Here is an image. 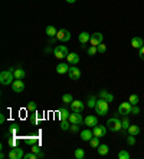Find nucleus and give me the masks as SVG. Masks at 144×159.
<instances>
[{"instance_id":"f257e3e1","label":"nucleus","mask_w":144,"mask_h":159,"mask_svg":"<svg viewBox=\"0 0 144 159\" xmlns=\"http://www.w3.org/2000/svg\"><path fill=\"white\" fill-rule=\"evenodd\" d=\"M14 73L13 70H3L2 73H0V83L3 85V86H7V85H12L14 82Z\"/></svg>"},{"instance_id":"f03ea898","label":"nucleus","mask_w":144,"mask_h":159,"mask_svg":"<svg viewBox=\"0 0 144 159\" xmlns=\"http://www.w3.org/2000/svg\"><path fill=\"white\" fill-rule=\"evenodd\" d=\"M105 126H107V129L111 132H120L121 129H123V123H121V121L118 117H111V119L107 121Z\"/></svg>"},{"instance_id":"7ed1b4c3","label":"nucleus","mask_w":144,"mask_h":159,"mask_svg":"<svg viewBox=\"0 0 144 159\" xmlns=\"http://www.w3.org/2000/svg\"><path fill=\"white\" fill-rule=\"evenodd\" d=\"M95 113L97 115H100V116H104L108 113V102H107L105 99H100V100H97V105H95Z\"/></svg>"},{"instance_id":"20e7f679","label":"nucleus","mask_w":144,"mask_h":159,"mask_svg":"<svg viewBox=\"0 0 144 159\" xmlns=\"http://www.w3.org/2000/svg\"><path fill=\"white\" fill-rule=\"evenodd\" d=\"M53 55H55L56 59L62 60V59H65V57L69 55V50H68L66 46H56L55 47V50H53Z\"/></svg>"},{"instance_id":"39448f33","label":"nucleus","mask_w":144,"mask_h":159,"mask_svg":"<svg viewBox=\"0 0 144 159\" xmlns=\"http://www.w3.org/2000/svg\"><path fill=\"white\" fill-rule=\"evenodd\" d=\"M56 39L59 42H68L71 39V33L66 29H59L58 30V34H56Z\"/></svg>"},{"instance_id":"423d86ee","label":"nucleus","mask_w":144,"mask_h":159,"mask_svg":"<svg viewBox=\"0 0 144 159\" xmlns=\"http://www.w3.org/2000/svg\"><path fill=\"white\" fill-rule=\"evenodd\" d=\"M131 108H133V105L130 102H123V103H120V106H118V113L120 115H130L131 113Z\"/></svg>"},{"instance_id":"0eeeda50","label":"nucleus","mask_w":144,"mask_h":159,"mask_svg":"<svg viewBox=\"0 0 144 159\" xmlns=\"http://www.w3.org/2000/svg\"><path fill=\"white\" fill-rule=\"evenodd\" d=\"M102 40H104V34L100 32H97V33H94V34H91L89 43H91V46H98V45L102 43Z\"/></svg>"},{"instance_id":"6e6552de","label":"nucleus","mask_w":144,"mask_h":159,"mask_svg":"<svg viewBox=\"0 0 144 159\" xmlns=\"http://www.w3.org/2000/svg\"><path fill=\"white\" fill-rule=\"evenodd\" d=\"M23 156H25L23 150L20 148H16V146H13V149L9 152V159H22Z\"/></svg>"},{"instance_id":"1a4fd4ad","label":"nucleus","mask_w":144,"mask_h":159,"mask_svg":"<svg viewBox=\"0 0 144 159\" xmlns=\"http://www.w3.org/2000/svg\"><path fill=\"white\" fill-rule=\"evenodd\" d=\"M12 90L16 93H22L25 90V83L20 79H14V82L12 83Z\"/></svg>"},{"instance_id":"9d476101","label":"nucleus","mask_w":144,"mask_h":159,"mask_svg":"<svg viewBox=\"0 0 144 159\" xmlns=\"http://www.w3.org/2000/svg\"><path fill=\"white\" fill-rule=\"evenodd\" d=\"M68 76L71 78V80H78L81 78V70L78 69L77 66L74 65L72 67H69V72H68Z\"/></svg>"},{"instance_id":"9b49d317","label":"nucleus","mask_w":144,"mask_h":159,"mask_svg":"<svg viewBox=\"0 0 144 159\" xmlns=\"http://www.w3.org/2000/svg\"><path fill=\"white\" fill-rule=\"evenodd\" d=\"M84 123H85V126H89L92 129L95 125H98V117H97L95 115H88V116L84 119Z\"/></svg>"},{"instance_id":"f8f14e48","label":"nucleus","mask_w":144,"mask_h":159,"mask_svg":"<svg viewBox=\"0 0 144 159\" xmlns=\"http://www.w3.org/2000/svg\"><path fill=\"white\" fill-rule=\"evenodd\" d=\"M92 132H94V136L102 138V136H105V133H107V126H102V125H95V126L92 128Z\"/></svg>"},{"instance_id":"ddd939ff","label":"nucleus","mask_w":144,"mask_h":159,"mask_svg":"<svg viewBox=\"0 0 144 159\" xmlns=\"http://www.w3.org/2000/svg\"><path fill=\"white\" fill-rule=\"evenodd\" d=\"M69 122L71 123H78V125L84 123V117L81 116V112H72L69 115Z\"/></svg>"},{"instance_id":"4468645a","label":"nucleus","mask_w":144,"mask_h":159,"mask_svg":"<svg viewBox=\"0 0 144 159\" xmlns=\"http://www.w3.org/2000/svg\"><path fill=\"white\" fill-rule=\"evenodd\" d=\"M71 109H72V112H82L85 109V105L81 100H74L71 103Z\"/></svg>"},{"instance_id":"2eb2a0df","label":"nucleus","mask_w":144,"mask_h":159,"mask_svg":"<svg viewBox=\"0 0 144 159\" xmlns=\"http://www.w3.org/2000/svg\"><path fill=\"white\" fill-rule=\"evenodd\" d=\"M91 138H94V132H92L91 128H88V129H84L81 132V139L85 140V142H89Z\"/></svg>"},{"instance_id":"dca6fc26","label":"nucleus","mask_w":144,"mask_h":159,"mask_svg":"<svg viewBox=\"0 0 144 159\" xmlns=\"http://www.w3.org/2000/svg\"><path fill=\"white\" fill-rule=\"evenodd\" d=\"M89 39H91V34L88 32H81L79 34H78V40H79V43L81 45H85V43L89 42Z\"/></svg>"},{"instance_id":"f3484780","label":"nucleus","mask_w":144,"mask_h":159,"mask_svg":"<svg viewBox=\"0 0 144 159\" xmlns=\"http://www.w3.org/2000/svg\"><path fill=\"white\" fill-rule=\"evenodd\" d=\"M55 69H56V73L63 75V73H68L69 72V66H68V63H59Z\"/></svg>"},{"instance_id":"a211bd4d","label":"nucleus","mask_w":144,"mask_h":159,"mask_svg":"<svg viewBox=\"0 0 144 159\" xmlns=\"http://www.w3.org/2000/svg\"><path fill=\"white\" fill-rule=\"evenodd\" d=\"M66 62L68 63H71V65H78L79 56H78L77 53H71V52H69V55L66 56Z\"/></svg>"},{"instance_id":"6ab92c4d","label":"nucleus","mask_w":144,"mask_h":159,"mask_svg":"<svg viewBox=\"0 0 144 159\" xmlns=\"http://www.w3.org/2000/svg\"><path fill=\"white\" fill-rule=\"evenodd\" d=\"M100 98H101V99H105V100H107L108 103L114 100V96H112L111 93H108V92H107L105 89H102V90L100 92Z\"/></svg>"},{"instance_id":"aec40b11","label":"nucleus","mask_w":144,"mask_h":159,"mask_svg":"<svg viewBox=\"0 0 144 159\" xmlns=\"http://www.w3.org/2000/svg\"><path fill=\"white\" fill-rule=\"evenodd\" d=\"M131 46L134 49H140L141 46H144V42L141 38H133L131 39Z\"/></svg>"},{"instance_id":"412c9836","label":"nucleus","mask_w":144,"mask_h":159,"mask_svg":"<svg viewBox=\"0 0 144 159\" xmlns=\"http://www.w3.org/2000/svg\"><path fill=\"white\" fill-rule=\"evenodd\" d=\"M58 113H59V119H61V121H66V119H69V115H71L66 108H61Z\"/></svg>"},{"instance_id":"4be33fe9","label":"nucleus","mask_w":144,"mask_h":159,"mask_svg":"<svg viewBox=\"0 0 144 159\" xmlns=\"http://www.w3.org/2000/svg\"><path fill=\"white\" fill-rule=\"evenodd\" d=\"M97 152H98L101 156H104V155H107L110 152V148H108V145H105V143H102V145L100 143V146L97 148Z\"/></svg>"},{"instance_id":"5701e85b","label":"nucleus","mask_w":144,"mask_h":159,"mask_svg":"<svg viewBox=\"0 0 144 159\" xmlns=\"http://www.w3.org/2000/svg\"><path fill=\"white\" fill-rule=\"evenodd\" d=\"M127 132H128V135L137 136L140 133V126H138V125H130V128L127 129Z\"/></svg>"},{"instance_id":"b1692460","label":"nucleus","mask_w":144,"mask_h":159,"mask_svg":"<svg viewBox=\"0 0 144 159\" xmlns=\"http://www.w3.org/2000/svg\"><path fill=\"white\" fill-rule=\"evenodd\" d=\"M45 33L48 34L49 38H53V36H56V34H58V30L53 27V26L49 24V26H46V29H45Z\"/></svg>"},{"instance_id":"393cba45","label":"nucleus","mask_w":144,"mask_h":159,"mask_svg":"<svg viewBox=\"0 0 144 159\" xmlns=\"http://www.w3.org/2000/svg\"><path fill=\"white\" fill-rule=\"evenodd\" d=\"M10 70H13V73H14V78H16V79H23L25 78V75H26V73H25V70L23 69H10Z\"/></svg>"},{"instance_id":"a878e982","label":"nucleus","mask_w":144,"mask_h":159,"mask_svg":"<svg viewBox=\"0 0 144 159\" xmlns=\"http://www.w3.org/2000/svg\"><path fill=\"white\" fill-rule=\"evenodd\" d=\"M75 158L77 159H84L85 158V150L82 149V148H78V149H75Z\"/></svg>"},{"instance_id":"bb28decb","label":"nucleus","mask_w":144,"mask_h":159,"mask_svg":"<svg viewBox=\"0 0 144 159\" xmlns=\"http://www.w3.org/2000/svg\"><path fill=\"white\" fill-rule=\"evenodd\" d=\"M89 145H91L92 148H98V146H100V138H98V136L91 138V140H89Z\"/></svg>"},{"instance_id":"cd10ccee","label":"nucleus","mask_w":144,"mask_h":159,"mask_svg":"<svg viewBox=\"0 0 144 159\" xmlns=\"http://www.w3.org/2000/svg\"><path fill=\"white\" fill-rule=\"evenodd\" d=\"M71 128V122H69V119H66V121H61V129L62 131H68Z\"/></svg>"},{"instance_id":"c85d7f7f","label":"nucleus","mask_w":144,"mask_h":159,"mask_svg":"<svg viewBox=\"0 0 144 159\" xmlns=\"http://www.w3.org/2000/svg\"><path fill=\"white\" fill-rule=\"evenodd\" d=\"M62 102H63V103H69V105H71V103L74 102V98H72V95L65 93V95L62 96Z\"/></svg>"},{"instance_id":"c756f323","label":"nucleus","mask_w":144,"mask_h":159,"mask_svg":"<svg viewBox=\"0 0 144 159\" xmlns=\"http://www.w3.org/2000/svg\"><path fill=\"white\" fill-rule=\"evenodd\" d=\"M32 152L38 154L40 158H43V152H42V149H40V146L39 145H32Z\"/></svg>"},{"instance_id":"7c9ffc66","label":"nucleus","mask_w":144,"mask_h":159,"mask_svg":"<svg viewBox=\"0 0 144 159\" xmlns=\"http://www.w3.org/2000/svg\"><path fill=\"white\" fill-rule=\"evenodd\" d=\"M89 108H95V105H97V98L95 96H89L88 98V103H86Z\"/></svg>"},{"instance_id":"2f4dec72","label":"nucleus","mask_w":144,"mask_h":159,"mask_svg":"<svg viewBox=\"0 0 144 159\" xmlns=\"http://www.w3.org/2000/svg\"><path fill=\"white\" fill-rule=\"evenodd\" d=\"M26 109H28V112H36V103L32 100V102L28 103V106H26Z\"/></svg>"},{"instance_id":"473e14b6","label":"nucleus","mask_w":144,"mask_h":159,"mask_svg":"<svg viewBox=\"0 0 144 159\" xmlns=\"http://www.w3.org/2000/svg\"><path fill=\"white\" fill-rule=\"evenodd\" d=\"M118 158L120 159H130L131 156H130V154L127 150H120V152H118Z\"/></svg>"},{"instance_id":"72a5a7b5","label":"nucleus","mask_w":144,"mask_h":159,"mask_svg":"<svg viewBox=\"0 0 144 159\" xmlns=\"http://www.w3.org/2000/svg\"><path fill=\"white\" fill-rule=\"evenodd\" d=\"M128 102L134 106V105H137L138 103V96L137 95H130V99H128Z\"/></svg>"},{"instance_id":"f704fd0d","label":"nucleus","mask_w":144,"mask_h":159,"mask_svg":"<svg viewBox=\"0 0 144 159\" xmlns=\"http://www.w3.org/2000/svg\"><path fill=\"white\" fill-rule=\"evenodd\" d=\"M25 159H40V156H39L38 154H35V152H30V154H26L23 156Z\"/></svg>"},{"instance_id":"c9c22d12","label":"nucleus","mask_w":144,"mask_h":159,"mask_svg":"<svg viewBox=\"0 0 144 159\" xmlns=\"http://www.w3.org/2000/svg\"><path fill=\"white\" fill-rule=\"evenodd\" d=\"M86 53H88L89 56H94L95 53H98V47L97 46H89V49L86 50Z\"/></svg>"},{"instance_id":"e433bc0d","label":"nucleus","mask_w":144,"mask_h":159,"mask_svg":"<svg viewBox=\"0 0 144 159\" xmlns=\"http://www.w3.org/2000/svg\"><path fill=\"white\" fill-rule=\"evenodd\" d=\"M127 143H128L130 146H134L135 145V136L134 135H128V138H127Z\"/></svg>"},{"instance_id":"4c0bfd02","label":"nucleus","mask_w":144,"mask_h":159,"mask_svg":"<svg viewBox=\"0 0 144 159\" xmlns=\"http://www.w3.org/2000/svg\"><path fill=\"white\" fill-rule=\"evenodd\" d=\"M121 123H123V129H124V131H127V129L130 128V121L127 119V117H124V119L121 121Z\"/></svg>"},{"instance_id":"58836bf2","label":"nucleus","mask_w":144,"mask_h":159,"mask_svg":"<svg viewBox=\"0 0 144 159\" xmlns=\"http://www.w3.org/2000/svg\"><path fill=\"white\" fill-rule=\"evenodd\" d=\"M98 53H105L107 52V46L104 45V43H101V45H98Z\"/></svg>"},{"instance_id":"ea45409f","label":"nucleus","mask_w":144,"mask_h":159,"mask_svg":"<svg viewBox=\"0 0 144 159\" xmlns=\"http://www.w3.org/2000/svg\"><path fill=\"white\" fill-rule=\"evenodd\" d=\"M69 129H71V132L77 133V132L79 131V125H78V123H71V128H69Z\"/></svg>"},{"instance_id":"a19ab883","label":"nucleus","mask_w":144,"mask_h":159,"mask_svg":"<svg viewBox=\"0 0 144 159\" xmlns=\"http://www.w3.org/2000/svg\"><path fill=\"white\" fill-rule=\"evenodd\" d=\"M140 113V108L138 106H137V105H134V106H133V108H131V115H138Z\"/></svg>"},{"instance_id":"79ce46f5","label":"nucleus","mask_w":144,"mask_h":159,"mask_svg":"<svg viewBox=\"0 0 144 159\" xmlns=\"http://www.w3.org/2000/svg\"><path fill=\"white\" fill-rule=\"evenodd\" d=\"M35 142H36V138H35V136H30V138L26 139V143H28V145H35Z\"/></svg>"},{"instance_id":"37998d69","label":"nucleus","mask_w":144,"mask_h":159,"mask_svg":"<svg viewBox=\"0 0 144 159\" xmlns=\"http://www.w3.org/2000/svg\"><path fill=\"white\" fill-rule=\"evenodd\" d=\"M138 57L141 59V60H144V46H141L138 49Z\"/></svg>"},{"instance_id":"c03bdc74","label":"nucleus","mask_w":144,"mask_h":159,"mask_svg":"<svg viewBox=\"0 0 144 159\" xmlns=\"http://www.w3.org/2000/svg\"><path fill=\"white\" fill-rule=\"evenodd\" d=\"M7 143H9L10 146H14V145H16V138H13V139H9V140H7Z\"/></svg>"},{"instance_id":"a18cd8bd","label":"nucleus","mask_w":144,"mask_h":159,"mask_svg":"<svg viewBox=\"0 0 144 159\" xmlns=\"http://www.w3.org/2000/svg\"><path fill=\"white\" fill-rule=\"evenodd\" d=\"M36 122H38V116H36V112H33V116H32V123L36 125Z\"/></svg>"},{"instance_id":"49530a36","label":"nucleus","mask_w":144,"mask_h":159,"mask_svg":"<svg viewBox=\"0 0 144 159\" xmlns=\"http://www.w3.org/2000/svg\"><path fill=\"white\" fill-rule=\"evenodd\" d=\"M5 121H6V117H5V115L2 113V115H0V123H5Z\"/></svg>"},{"instance_id":"de8ad7c7","label":"nucleus","mask_w":144,"mask_h":159,"mask_svg":"<svg viewBox=\"0 0 144 159\" xmlns=\"http://www.w3.org/2000/svg\"><path fill=\"white\" fill-rule=\"evenodd\" d=\"M68 3H75V2H77V0H66Z\"/></svg>"}]
</instances>
